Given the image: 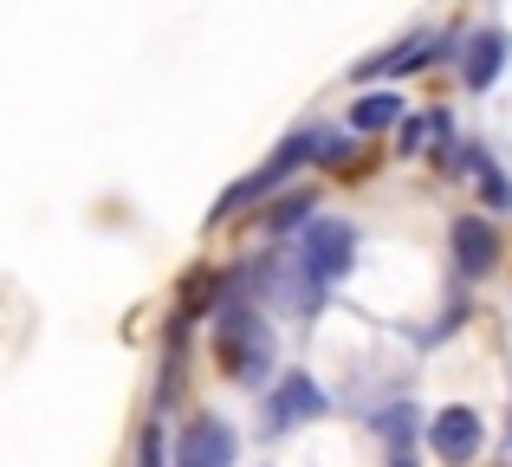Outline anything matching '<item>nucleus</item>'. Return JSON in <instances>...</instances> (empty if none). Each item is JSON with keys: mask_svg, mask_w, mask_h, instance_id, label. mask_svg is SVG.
Masks as SVG:
<instances>
[{"mask_svg": "<svg viewBox=\"0 0 512 467\" xmlns=\"http://www.w3.org/2000/svg\"><path fill=\"white\" fill-rule=\"evenodd\" d=\"M214 351H221L234 383L266 390V377H273V331H266V318L253 305H221L214 312Z\"/></svg>", "mask_w": 512, "mask_h": 467, "instance_id": "nucleus-1", "label": "nucleus"}, {"mask_svg": "<svg viewBox=\"0 0 512 467\" xmlns=\"http://www.w3.org/2000/svg\"><path fill=\"white\" fill-rule=\"evenodd\" d=\"M312 150H318V156H338L344 143L331 137V130H292V137H286V143H279V150H273V163H260V169H253L247 182H234V189H227L221 202H214V215H208V221H227V215H234V208H247L253 195H273L279 182L292 176V169H305V163H312Z\"/></svg>", "mask_w": 512, "mask_h": 467, "instance_id": "nucleus-2", "label": "nucleus"}, {"mask_svg": "<svg viewBox=\"0 0 512 467\" xmlns=\"http://www.w3.org/2000/svg\"><path fill=\"white\" fill-rule=\"evenodd\" d=\"M292 266H299V279H312L318 292L338 286V279L357 266V228L338 215H312L299 228V247H292Z\"/></svg>", "mask_w": 512, "mask_h": 467, "instance_id": "nucleus-3", "label": "nucleus"}, {"mask_svg": "<svg viewBox=\"0 0 512 467\" xmlns=\"http://www.w3.org/2000/svg\"><path fill=\"white\" fill-rule=\"evenodd\" d=\"M325 409H331V396L318 390V377H305V370H286V377L266 390V429L286 435V429H299V422L325 416Z\"/></svg>", "mask_w": 512, "mask_h": 467, "instance_id": "nucleus-4", "label": "nucleus"}, {"mask_svg": "<svg viewBox=\"0 0 512 467\" xmlns=\"http://www.w3.org/2000/svg\"><path fill=\"white\" fill-rule=\"evenodd\" d=\"M234 455H240V435L221 416H195L175 442V467H234Z\"/></svg>", "mask_w": 512, "mask_h": 467, "instance_id": "nucleus-5", "label": "nucleus"}, {"mask_svg": "<svg viewBox=\"0 0 512 467\" xmlns=\"http://www.w3.org/2000/svg\"><path fill=\"white\" fill-rule=\"evenodd\" d=\"M480 442H487V429H480V416H474L467 403H448L435 422H428V448H435L441 461H454V467L474 461V455H480Z\"/></svg>", "mask_w": 512, "mask_h": 467, "instance_id": "nucleus-6", "label": "nucleus"}, {"mask_svg": "<svg viewBox=\"0 0 512 467\" xmlns=\"http://www.w3.org/2000/svg\"><path fill=\"white\" fill-rule=\"evenodd\" d=\"M448 247H454V266H461L467 279H487L493 266H500V234H493V221L480 215H461L448 228Z\"/></svg>", "mask_w": 512, "mask_h": 467, "instance_id": "nucleus-7", "label": "nucleus"}, {"mask_svg": "<svg viewBox=\"0 0 512 467\" xmlns=\"http://www.w3.org/2000/svg\"><path fill=\"white\" fill-rule=\"evenodd\" d=\"M506 33L500 26H480L474 39H467V59H461V78H467V91H493V78L506 72Z\"/></svg>", "mask_w": 512, "mask_h": 467, "instance_id": "nucleus-8", "label": "nucleus"}, {"mask_svg": "<svg viewBox=\"0 0 512 467\" xmlns=\"http://www.w3.org/2000/svg\"><path fill=\"white\" fill-rule=\"evenodd\" d=\"M435 46H441V33H409L402 46H389V52H376V59H363V65H357V85H370V78H396V72H415V65L435 59Z\"/></svg>", "mask_w": 512, "mask_h": 467, "instance_id": "nucleus-9", "label": "nucleus"}, {"mask_svg": "<svg viewBox=\"0 0 512 467\" xmlns=\"http://www.w3.org/2000/svg\"><path fill=\"white\" fill-rule=\"evenodd\" d=\"M461 169H467V176H474V182H480V202H487V208H493V215H500V208H512V189H506V176H500V163H493V156H487V150H480V143H474V150H461Z\"/></svg>", "mask_w": 512, "mask_h": 467, "instance_id": "nucleus-10", "label": "nucleus"}, {"mask_svg": "<svg viewBox=\"0 0 512 467\" xmlns=\"http://www.w3.org/2000/svg\"><path fill=\"white\" fill-rule=\"evenodd\" d=\"M402 124V98L396 91H363L357 104H350V130H363V137H376V130Z\"/></svg>", "mask_w": 512, "mask_h": 467, "instance_id": "nucleus-11", "label": "nucleus"}, {"mask_svg": "<svg viewBox=\"0 0 512 467\" xmlns=\"http://www.w3.org/2000/svg\"><path fill=\"white\" fill-rule=\"evenodd\" d=\"M415 429H422V422H415V409H409V403H396V409H383V416H376V435H383L396 455H409Z\"/></svg>", "mask_w": 512, "mask_h": 467, "instance_id": "nucleus-12", "label": "nucleus"}, {"mask_svg": "<svg viewBox=\"0 0 512 467\" xmlns=\"http://www.w3.org/2000/svg\"><path fill=\"white\" fill-rule=\"evenodd\" d=\"M428 143H448V117H402V156H415V150H428Z\"/></svg>", "mask_w": 512, "mask_h": 467, "instance_id": "nucleus-13", "label": "nucleus"}, {"mask_svg": "<svg viewBox=\"0 0 512 467\" xmlns=\"http://www.w3.org/2000/svg\"><path fill=\"white\" fill-rule=\"evenodd\" d=\"M389 467H415V461H409V455H396V461H389Z\"/></svg>", "mask_w": 512, "mask_h": 467, "instance_id": "nucleus-14", "label": "nucleus"}]
</instances>
